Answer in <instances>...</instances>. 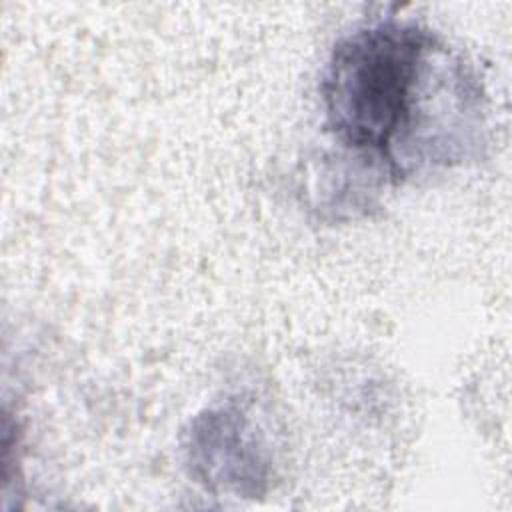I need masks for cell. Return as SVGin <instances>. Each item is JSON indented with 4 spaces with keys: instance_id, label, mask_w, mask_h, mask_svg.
<instances>
[{
    "instance_id": "1",
    "label": "cell",
    "mask_w": 512,
    "mask_h": 512,
    "mask_svg": "<svg viewBox=\"0 0 512 512\" xmlns=\"http://www.w3.org/2000/svg\"><path fill=\"white\" fill-rule=\"evenodd\" d=\"M320 100L334 142L388 182L462 164L482 142L478 78L414 20L378 18L340 36Z\"/></svg>"
},
{
    "instance_id": "2",
    "label": "cell",
    "mask_w": 512,
    "mask_h": 512,
    "mask_svg": "<svg viewBox=\"0 0 512 512\" xmlns=\"http://www.w3.org/2000/svg\"><path fill=\"white\" fill-rule=\"evenodd\" d=\"M254 426L242 410L222 408L200 416L192 428L188 454L194 468L200 470V478L208 482L234 486L242 492L244 482H264L262 440L256 436Z\"/></svg>"
}]
</instances>
